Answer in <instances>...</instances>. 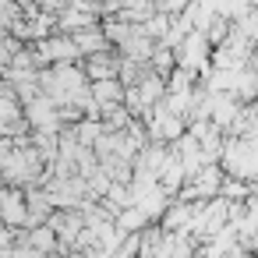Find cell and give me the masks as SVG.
<instances>
[{"instance_id": "1", "label": "cell", "mask_w": 258, "mask_h": 258, "mask_svg": "<svg viewBox=\"0 0 258 258\" xmlns=\"http://www.w3.org/2000/svg\"><path fill=\"white\" fill-rule=\"evenodd\" d=\"M29 223V205H25V191L22 187H0V226L8 230H25Z\"/></svg>"}, {"instance_id": "2", "label": "cell", "mask_w": 258, "mask_h": 258, "mask_svg": "<svg viewBox=\"0 0 258 258\" xmlns=\"http://www.w3.org/2000/svg\"><path fill=\"white\" fill-rule=\"evenodd\" d=\"M82 71H85L89 85H96V82H113V78L120 75V53H117V50H106V53H99V57H89V60H82Z\"/></svg>"}, {"instance_id": "3", "label": "cell", "mask_w": 258, "mask_h": 258, "mask_svg": "<svg viewBox=\"0 0 258 258\" xmlns=\"http://www.w3.org/2000/svg\"><path fill=\"white\" fill-rule=\"evenodd\" d=\"M124 85L113 78V82H96V85H89V96L99 103V106H124Z\"/></svg>"}]
</instances>
